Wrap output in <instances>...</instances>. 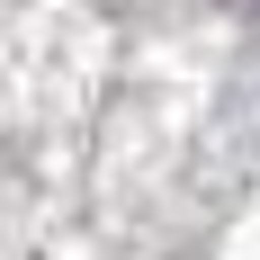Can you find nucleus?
Listing matches in <instances>:
<instances>
[]
</instances>
